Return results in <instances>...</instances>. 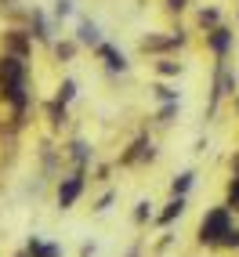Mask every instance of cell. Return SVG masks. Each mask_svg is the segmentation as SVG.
<instances>
[{
	"instance_id": "6da1fadb",
	"label": "cell",
	"mask_w": 239,
	"mask_h": 257,
	"mask_svg": "<svg viewBox=\"0 0 239 257\" xmlns=\"http://www.w3.org/2000/svg\"><path fill=\"white\" fill-rule=\"evenodd\" d=\"M0 94L22 112V105H26V62L19 55L0 58Z\"/></svg>"
},
{
	"instance_id": "7a4b0ae2",
	"label": "cell",
	"mask_w": 239,
	"mask_h": 257,
	"mask_svg": "<svg viewBox=\"0 0 239 257\" xmlns=\"http://www.w3.org/2000/svg\"><path fill=\"white\" fill-rule=\"evenodd\" d=\"M228 228H232L228 210H210L207 217H203V225H199V239H203V243H221Z\"/></svg>"
},
{
	"instance_id": "3957f363",
	"label": "cell",
	"mask_w": 239,
	"mask_h": 257,
	"mask_svg": "<svg viewBox=\"0 0 239 257\" xmlns=\"http://www.w3.org/2000/svg\"><path fill=\"white\" fill-rule=\"evenodd\" d=\"M80 192H83V178H80V174L65 178V181L58 185V207H62V210H65V207H73Z\"/></svg>"
},
{
	"instance_id": "277c9868",
	"label": "cell",
	"mask_w": 239,
	"mask_h": 257,
	"mask_svg": "<svg viewBox=\"0 0 239 257\" xmlns=\"http://www.w3.org/2000/svg\"><path fill=\"white\" fill-rule=\"evenodd\" d=\"M98 55H101V62H105L112 73H124V69H127V58L120 55L116 47H109V44H98Z\"/></svg>"
},
{
	"instance_id": "5b68a950",
	"label": "cell",
	"mask_w": 239,
	"mask_h": 257,
	"mask_svg": "<svg viewBox=\"0 0 239 257\" xmlns=\"http://www.w3.org/2000/svg\"><path fill=\"white\" fill-rule=\"evenodd\" d=\"M228 44H232V33H228V29H214V33H210V47H214V55H225Z\"/></svg>"
},
{
	"instance_id": "8992f818",
	"label": "cell",
	"mask_w": 239,
	"mask_h": 257,
	"mask_svg": "<svg viewBox=\"0 0 239 257\" xmlns=\"http://www.w3.org/2000/svg\"><path fill=\"white\" fill-rule=\"evenodd\" d=\"M76 40H80V44H94V47H98V44H101V37H98V26H94V22H80Z\"/></svg>"
},
{
	"instance_id": "52a82bcc",
	"label": "cell",
	"mask_w": 239,
	"mask_h": 257,
	"mask_svg": "<svg viewBox=\"0 0 239 257\" xmlns=\"http://www.w3.org/2000/svg\"><path fill=\"white\" fill-rule=\"evenodd\" d=\"M8 47H11V55L26 58V51H29V40L22 37V33H8Z\"/></svg>"
},
{
	"instance_id": "ba28073f",
	"label": "cell",
	"mask_w": 239,
	"mask_h": 257,
	"mask_svg": "<svg viewBox=\"0 0 239 257\" xmlns=\"http://www.w3.org/2000/svg\"><path fill=\"white\" fill-rule=\"evenodd\" d=\"M181 210H185V199H181V196H174V203H170V207L160 214V221H163V225H170L174 217H181Z\"/></svg>"
},
{
	"instance_id": "9c48e42d",
	"label": "cell",
	"mask_w": 239,
	"mask_h": 257,
	"mask_svg": "<svg viewBox=\"0 0 239 257\" xmlns=\"http://www.w3.org/2000/svg\"><path fill=\"white\" fill-rule=\"evenodd\" d=\"M29 253H37V257H58V246H44L40 239H33V243H29Z\"/></svg>"
},
{
	"instance_id": "30bf717a",
	"label": "cell",
	"mask_w": 239,
	"mask_h": 257,
	"mask_svg": "<svg viewBox=\"0 0 239 257\" xmlns=\"http://www.w3.org/2000/svg\"><path fill=\"white\" fill-rule=\"evenodd\" d=\"M73 94H76V83H73V80H62V87H58V101L65 105V101H69Z\"/></svg>"
},
{
	"instance_id": "8fae6325",
	"label": "cell",
	"mask_w": 239,
	"mask_h": 257,
	"mask_svg": "<svg viewBox=\"0 0 239 257\" xmlns=\"http://www.w3.org/2000/svg\"><path fill=\"white\" fill-rule=\"evenodd\" d=\"M189 185H192V174H181L174 181V196H185V192H189Z\"/></svg>"
},
{
	"instance_id": "7c38bea8",
	"label": "cell",
	"mask_w": 239,
	"mask_h": 257,
	"mask_svg": "<svg viewBox=\"0 0 239 257\" xmlns=\"http://www.w3.org/2000/svg\"><path fill=\"white\" fill-rule=\"evenodd\" d=\"M160 73H163V76H178L181 65H178V62H160Z\"/></svg>"
},
{
	"instance_id": "4fadbf2b",
	"label": "cell",
	"mask_w": 239,
	"mask_h": 257,
	"mask_svg": "<svg viewBox=\"0 0 239 257\" xmlns=\"http://www.w3.org/2000/svg\"><path fill=\"white\" fill-rule=\"evenodd\" d=\"M62 119H65V105L55 101V105H51V123H62Z\"/></svg>"
},
{
	"instance_id": "5bb4252c",
	"label": "cell",
	"mask_w": 239,
	"mask_h": 257,
	"mask_svg": "<svg viewBox=\"0 0 239 257\" xmlns=\"http://www.w3.org/2000/svg\"><path fill=\"white\" fill-rule=\"evenodd\" d=\"M221 243H225V246H239V228H228V232H225V239H221Z\"/></svg>"
},
{
	"instance_id": "9a60e30c",
	"label": "cell",
	"mask_w": 239,
	"mask_h": 257,
	"mask_svg": "<svg viewBox=\"0 0 239 257\" xmlns=\"http://www.w3.org/2000/svg\"><path fill=\"white\" fill-rule=\"evenodd\" d=\"M73 11V0H55V15H69Z\"/></svg>"
},
{
	"instance_id": "2e32d148",
	"label": "cell",
	"mask_w": 239,
	"mask_h": 257,
	"mask_svg": "<svg viewBox=\"0 0 239 257\" xmlns=\"http://www.w3.org/2000/svg\"><path fill=\"white\" fill-rule=\"evenodd\" d=\"M73 156L83 163V160H87V145H83V142H73Z\"/></svg>"
},
{
	"instance_id": "e0dca14e",
	"label": "cell",
	"mask_w": 239,
	"mask_h": 257,
	"mask_svg": "<svg viewBox=\"0 0 239 257\" xmlns=\"http://www.w3.org/2000/svg\"><path fill=\"white\" fill-rule=\"evenodd\" d=\"M199 22L203 26H214L217 22V11H199Z\"/></svg>"
},
{
	"instance_id": "ac0fdd59",
	"label": "cell",
	"mask_w": 239,
	"mask_h": 257,
	"mask_svg": "<svg viewBox=\"0 0 239 257\" xmlns=\"http://www.w3.org/2000/svg\"><path fill=\"white\" fill-rule=\"evenodd\" d=\"M134 221H149V203H138V210H134Z\"/></svg>"
},
{
	"instance_id": "d6986e66",
	"label": "cell",
	"mask_w": 239,
	"mask_h": 257,
	"mask_svg": "<svg viewBox=\"0 0 239 257\" xmlns=\"http://www.w3.org/2000/svg\"><path fill=\"white\" fill-rule=\"evenodd\" d=\"M156 98H160V101H174V91H167V87H156Z\"/></svg>"
},
{
	"instance_id": "ffe728a7",
	"label": "cell",
	"mask_w": 239,
	"mask_h": 257,
	"mask_svg": "<svg viewBox=\"0 0 239 257\" xmlns=\"http://www.w3.org/2000/svg\"><path fill=\"white\" fill-rule=\"evenodd\" d=\"M73 55V44H58V58H69Z\"/></svg>"
},
{
	"instance_id": "44dd1931",
	"label": "cell",
	"mask_w": 239,
	"mask_h": 257,
	"mask_svg": "<svg viewBox=\"0 0 239 257\" xmlns=\"http://www.w3.org/2000/svg\"><path fill=\"white\" fill-rule=\"evenodd\" d=\"M167 8H174V11H181V8H185V0H167Z\"/></svg>"
}]
</instances>
